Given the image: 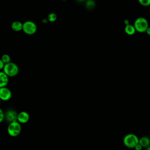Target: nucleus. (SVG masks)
I'll return each instance as SVG.
<instances>
[{
  "label": "nucleus",
  "instance_id": "9b49d317",
  "mask_svg": "<svg viewBox=\"0 0 150 150\" xmlns=\"http://www.w3.org/2000/svg\"><path fill=\"white\" fill-rule=\"evenodd\" d=\"M124 31L128 35H133L137 32L134 26L131 24L126 25L124 28Z\"/></svg>",
  "mask_w": 150,
  "mask_h": 150
},
{
  "label": "nucleus",
  "instance_id": "9d476101",
  "mask_svg": "<svg viewBox=\"0 0 150 150\" xmlns=\"http://www.w3.org/2000/svg\"><path fill=\"white\" fill-rule=\"evenodd\" d=\"M11 28L13 31L19 32L23 29V23L20 21H14L12 23Z\"/></svg>",
  "mask_w": 150,
  "mask_h": 150
},
{
  "label": "nucleus",
  "instance_id": "4468645a",
  "mask_svg": "<svg viewBox=\"0 0 150 150\" xmlns=\"http://www.w3.org/2000/svg\"><path fill=\"white\" fill-rule=\"evenodd\" d=\"M86 6L88 9H92L95 6V2L93 0H88L86 3Z\"/></svg>",
  "mask_w": 150,
  "mask_h": 150
},
{
  "label": "nucleus",
  "instance_id": "6e6552de",
  "mask_svg": "<svg viewBox=\"0 0 150 150\" xmlns=\"http://www.w3.org/2000/svg\"><path fill=\"white\" fill-rule=\"evenodd\" d=\"M5 118L6 119L7 121H9L10 122H12L17 121L18 115L15 111L9 110L5 113Z\"/></svg>",
  "mask_w": 150,
  "mask_h": 150
},
{
  "label": "nucleus",
  "instance_id": "f8f14e48",
  "mask_svg": "<svg viewBox=\"0 0 150 150\" xmlns=\"http://www.w3.org/2000/svg\"><path fill=\"white\" fill-rule=\"evenodd\" d=\"M139 144L143 148H147L150 146V139L147 137H142L139 139Z\"/></svg>",
  "mask_w": 150,
  "mask_h": 150
},
{
  "label": "nucleus",
  "instance_id": "f257e3e1",
  "mask_svg": "<svg viewBox=\"0 0 150 150\" xmlns=\"http://www.w3.org/2000/svg\"><path fill=\"white\" fill-rule=\"evenodd\" d=\"M134 26L137 32L139 33L146 32L149 27V23L147 19L144 17H138L134 21Z\"/></svg>",
  "mask_w": 150,
  "mask_h": 150
},
{
  "label": "nucleus",
  "instance_id": "39448f33",
  "mask_svg": "<svg viewBox=\"0 0 150 150\" xmlns=\"http://www.w3.org/2000/svg\"><path fill=\"white\" fill-rule=\"evenodd\" d=\"M22 30L27 35H33L37 30V26L33 21H27L23 23Z\"/></svg>",
  "mask_w": 150,
  "mask_h": 150
},
{
  "label": "nucleus",
  "instance_id": "ddd939ff",
  "mask_svg": "<svg viewBox=\"0 0 150 150\" xmlns=\"http://www.w3.org/2000/svg\"><path fill=\"white\" fill-rule=\"evenodd\" d=\"M1 60L5 63V64H7L8 63L11 62V57L9 55L7 54H4L2 57Z\"/></svg>",
  "mask_w": 150,
  "mask_h": 150
},
{
  "label": "nucleus",
  "instance_id": "423d86ee",
  "mask_svg": "<svg viewBox=\"0 0 150 150\" xmlns=\"http://www.w3.org/2000/svg\"><path fill=\"white\" fill-rule=\"evenodd\" d=\"M12 96V93L11 90L6 87H1L0 88V98L3 101L9 100Z\"/></svg>",
  "mask_w": 150,
  "mask_h": 150
},
{
  "label": "nucleus",
  "instance_id": "412c9836",
  "mask_svg": "<svg viewBox=\"0 0 150 150\" xmlns=\"http://www.w3.org/2000/svg\"><path fill=\"white\" fill-rule=\"evenodd\" d=\"M146 150H150V146H149L148 147H147L146 149Z\"/></svg>",
  "mask_w": 150,
  "mask_h": 150
},
{
  "label": "nucleus",
  "instance_id": "1a4fd4ad",
  "mask_svg": "<svg viewBox=\"0 0 150 150\" xmlns=\"http://www.w3.org/2000/svg\"><path fill=\"white\" fill-rule=\"evenodd\" d=\"M8 77L4 71L0 72V87H6L9 81Z\"/></svg>",
  "mask_w": 150,
  "mask_h": 150
},
{
  "label": "nucleus",
  "instance_id": "4be33fe9",
  "mask_svg": "<svg viewBox=\"0 0 150 150\" xmlns=\"http://www.w3.org/2000/svg\"><path fill=\"white\" fill-rule=\"evenodd\" d=\"M79 2H83V1H85V0H78Z\"/></svg>",
  "mask_w": 150,
  "mask_h": 150
},
{
  "label": "nucleus",
  "instance_id": "20e7f679",
  "mask_svg": "<svg viewBox=\"0 0 150 150\" xmlns=\"http://www.w3.org/2000/svg\"><path fill=\"white\" fill-rule=\"evenodd\" d=\"M8 133L11 137L18 136L21 131V126L19 122L14 121L10 122L7 128Z\"/></svg>",
  "mask_w": 150,
  "mask_h": 150
},
{
  "label": "nucleus",
  "instance_id": "0eeeda50",
  "mask_svg": "<svg viewBox=\"0 0 150 150\" xmlns=\"http://www.w3.org/2000/svg\"><path fill=\"white\" fill-rule=\"evenodd\" d=\"M29 120V115L26 111H21L18 114L17 121L19 123L25 124L28 122Z\"/></svg>",
  "mask_w": 150,
  "mask_h": 150
},
{
  "label": "nucleus",
  "instance_id": "f03ea898",
  "mask_svg": "<svg viewBox=\"0 0 150 150\" xmlns=\"http://www.w3.org/2000/svg\"><path fill=\"white\" fill-rule=\"evenodd\" d=\"M123 143L127 148H134L139 143V139L136 135L134 134H128L124 137Z\"/></svg>",
  "mask_w": 150,
  "mask_h": 150
},
{
  "label": "nucleus",
  "instance_id": "f3484780",
  "mask_svg": "<svg viewBox=\"0 0 150 150\" xmlns=\"http://www.w3.org/2000/svg\"><path fill=\"white\" fill-rule=\"evenodd\" d=\"M4 117H5V114H4L2 110L1 109L0 110V121L1 122L2 121V120L4 118Z\"/></svg>",
  "mask_w": 150,
  "mask_h": 150
},
{
  "label": "nucleus",
  "instance_id": "a211bd4d",
  "mask_svg": "<svg viewBox=\"0 0 150 150\" xmlns=\"http://www.w3.org/2000/svg\"><path fill=\"white\" fill-rule=\"evenodd\" d=\"M143 148V147L138 143L135 146V148H134V149H135V150H142V149Z\"/></svg>",
  "mask_w": 150,
  "mask_h": 150
},
{
  "label": "nucleus",
  "instance_id": "dca6fc26",
  "mask_svg": "<svg viewBox=\"0 0 150 150\" xmlns=\"http://www.w3.org/2000/svg\"><path fill=\"white\" fill-rule=\"evenodd\" d=\"M138 2L143 6H150V0H138Z\"/></svg>",
  "mask_w": 150,
  "mask_h": 150
},
{
  "label": "nucleus",
  "instance_id": "aec40b11",
  "mask_svg": "<svg viewBox=\"0 0 150 150\" xmlns=\"http://www.w3.org/2000/svg\"><path fill=\"white\" fill-rule=\"evenodd\" d=\"M146 33L148 35L150 36V27H149V26L148 27V28L147 30H146Z\"/></svg>",
  "mask_w": 150,
  "mask_h": 150
},
{
  "label": "nucleus",
  "instance_id": "2eb2a0df",
  "mask_svg": "<svg viewBox=\"0 0 150 150\" xmlns=\"http://www.w3.org/2000/svg\"><path fill=\"white\" fill-rule=\"evenodd\" d=\"M56 19H57V15L53 12L49 13L47 16V20L49 22H55Z\"/></svg>",
  "mask_w": 150,
  "mask_h": 150
},
{
  "label": "nucleus",
  "instance_id": "7ed1b4c3",
  "mask_svg": "<svg viewBox=\"0 0 150 150\" xmlns=\"http://www.w3.org/2000/svg\"><path fill=\"white\" fill-rule=\"evenodd\" d=\"M3 71L9 77H14L19 73V67L13 62H10L5 64Z\"/></svg>",
  "mask_w": 150,
  "mask_h": 150
},
{
  "label": "nucleus",
  "instance_id": "6ab92c4d",
  "mask_svg": "<svg viewBox=\"0 0 150 150\" xmlns=\"http://www.w3.org/2000/svg\"><path fill=\"white\" fill-rule=\"evenodd\" d=\"M5 63L1 60H0V69H2L3 70V69H4V66H5Z\"/></svg>",
  "mask_w": 150,
  "mask_h": 150
}]
</instances>
